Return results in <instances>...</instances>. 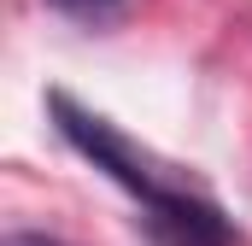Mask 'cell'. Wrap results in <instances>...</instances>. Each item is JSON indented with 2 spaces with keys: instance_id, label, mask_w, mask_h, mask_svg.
Returning a JSON list of instances; mask_svg holds the SVG:
<instances>
[{
  "instance_id": "cell-1",
  "label": "cell",
  "mask_w": 252,
  "mask_h": 246,
  "mask_svg": "<svg viewBox=\"0 0 252 246\" xmlns=\"http://www.w3.org/2000/svg\"><path fill=\"white\" fill-rule=\"evenodd\" d=\"M47 106H53V118H59L64 141H70L82 158H94V170H106L124 193H135V199L147 205V223H153V235L164 246H235L229 217H223L205 193H193L188 182H176L147 147L129 141L118 123H106L100 112L76 106L70 94H53Z\"/></svg>"
},
{
  "instance_id": "cell-2",
  "label": "cell",
  "mask_w": 252,
  "mask_h": 246,
  "mask_svg": "<svg viewBox=\"0 0 252 246\" xmlns=\"http://www.w3.org/2000/svg\"><path fill=\"white\" fill-rule=\"evenodd\" d=\"M0 246H59V241H53V235H6Z\"/></svg>"
},
{
  "instance_id": "cell-3",
  "label": "cell",
  "mask_w": 252,
  "mask_h": 246,
  "mask_svg": "<svg viewBox=\"0 0 252 246\" xmlns=\"http://www.w3.org/2000/svg\"><path fill=\"white\" fill-rule=\"evenodd\" d=\"M64 12H106V6H118V0H59Z\"/></svg>"
}]
</instances>
